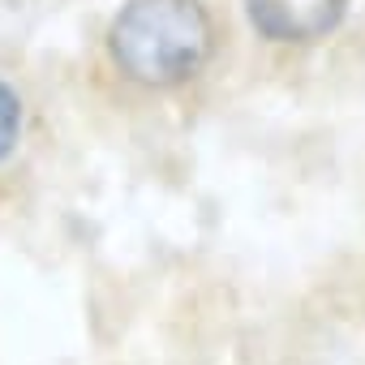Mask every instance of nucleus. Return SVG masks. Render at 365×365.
I'll use <instances>...</instances> for the list:
<instances>
[{"mask_svg": "<svg viewBox=\"0 0 365 365\" xmlns=\"http://www.w3.org/2000/svg\"><path fill=\"white\" fill-rule=\"evenodd\" d=\"M211 39V18L198 0H129L108 48L133 82L176 86L207 65Z\"/></svg>", "mask_w": 365, "mask_h": 365, "instance_id": "f257e3e1", "label": "nucleus"}, {"mask_svg": "<svg viewBox=\"0 0 365 365\" xmlns=\"http://www.w3.org/2000/svg\"><path fill=\"white\" fill-rule=\"evenodd\" d=\"M18 129H22V103L5 82H0V159L18 146Z\"/></svg>", "mask_w": 365, "mask_h": 365, "instance_id": "7ed1b4c3", "label": "nucleus"}, {"mask_svg": "<svg viewBox=\"0 0 365 365\" xmlns=\"http://www.w3.org/2000/svg\"><path fill=\"white\" fill-rule=\"evenodd\" d=\"M348 0H245L258 35L279 43H305L339 26Z\"/></svg>", "mask_w": 365, "mask_h": 365, "instance_id": "f03ea898", "label": "nucleus"}]
</instances>
